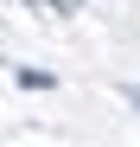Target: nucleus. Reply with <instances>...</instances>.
Segmentation results:
<instances>
[{"label": "nucleus", "mask_w": 140, "mask_h": 147, "mask_svg": "<svg viewBox=\"0 0 140 147\" xmlns=\"http://www.w3.org/2000/svg\"><path fill=\"white\" fill-rule=\"evenodd\" d=\"M127 96H134V109H140V83H134V90H127Z\"/></svg>", "instance_id": "1"}]
</instances>
